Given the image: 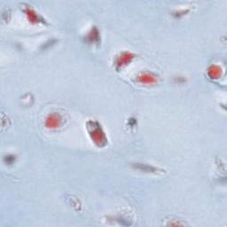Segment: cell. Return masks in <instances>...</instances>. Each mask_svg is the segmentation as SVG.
I'll return each instance as SVG.
<instances>
[{"instance_id": "1", "label": "cell", "mask_w": 227, "mask_h": 227, "mask_svg": "<svg viewBox=\"0 0 227 227\" xmlns=\"http://www.w3.org/2000/svg\"><path fill=\"white\" fill-rule=\"evenodd\" d=\"M60 121H61V119L59 115L52 114L46 119V126L51 129L57 128L60 124Z\"/></svg>"}, {"instance_id": "3", "label": "cell", "mask_w": 227, "mask_h": 227, "mask_svg": "<svg viewBox=\"0 0 227 227\" xmlns=\"http://www.w3.org/2000/svg\"><path fill=\"white\" fill-rule=\"evenodd\" d=\"M209 72L213 74V75H212L213 76H216L217 75L218 76V75L220 74V72H219V69H218V68H217V67H213V68H212V70H210Z\"/></svg>"}, {"instance_id": "2", "label": "cell", "mask_w": 227, "mask_h": 227, "mask_svg": "<svg viewBox=\"0 0 227 227\" xmlns=\"http://www.w3.org/2000/svg\"><path fill=\"white\" fill-rule=\"evenodd\" d=\"M139 79H140L141 82H145V83H153V82L155 81V77L151 76V75H148V74H143L139 77Z\"/></svg>"}]
</instances>
